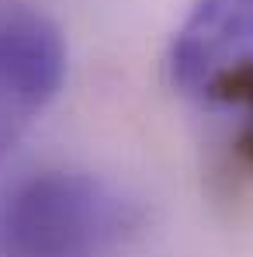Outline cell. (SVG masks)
<instances>
[{
  "instance_id": "1",
  "label": "cell",
  "mask_w": 253,
  "mask_h": 257,
  "mask_svg": "<svg viewBox=\"0 0 253 257\" xmlns=\"http://www.w3.org/2000/svg\"><path fill=\"white\" fill-rule=\"evenodd\" d=\"M139 222V209L94 174L52 171L14 191L0 219L4 257H101Z\"/></svg>"
},
{
  "instance_id": "2",
  "label": "cell",
  "mask_w": 253,
  "mask_h": 257,
  "mask_svg": "<svg viewBox=\"0 0 253 257\" xmlns=\"http://www.w3.org/2000/svg\"><path fill=\"white\" fill-rule=\"evenodd\" d=\"M66 77L63 32L35 11L0 18V157L59 94Z\"/></svg>"
},
{
  "instance_id": "3",
  "label": "cell",
  "mask_w": 253,
  "mask_h": 257,
  "mask_svg": "<svg viewBox=\"0 0 253 257\" xmlns=\"http://www.w3.org/2000/svg\"><path fill=\"white\" fill-rule=\"evenodd\" d=\"M250 52L253 0H198L170 42L173 84L201 94L215 70Z\"/></svg>"
}]
</instances>
